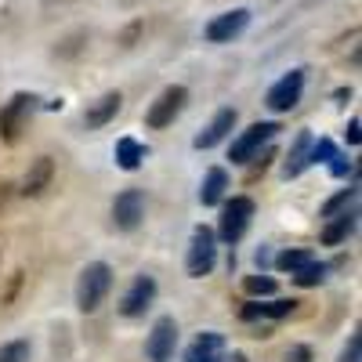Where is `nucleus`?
<instances>
[{
  "instance_id": "72a5a7b5",
  "label": "nucleus",
  "mask_w": 362,
  "mask_h": 362,
  "mask_svg": "<svg viewBox=\"0 0 362 362\" xmlns=\"http://www.w3.org/2000/svg\"><path fill=\"white\" fill-rule=\"evenodd\" d=\"M11 196H15V185H11V181H4V177H0V214H4V210H8Z\"/></svg>"
},
{
  "instance_id": "f704fd0d",
  "label": "nucleus",
  "mask_w": 362,
  "mask_h": 362,
  "mask_svg": "<svg viewBox=\"0 0 362 362\" xmlns=\"http://www.w3.org/2000/svg\"><path fill=\"white\" fill-rule=\"evenodd\" d=\"M254 261H257V268H261V272H264V268H268V264H272V254H268V247H261V250H257V254H254Z\"/></svg>"
},
{
  "instance_id": "a211bd4d",
  "label": "nucleus",
  "mask_w": 362,
  "mask_h": 362,
  "mask_svg": "<svg viewBox=\"0 0 362 362\" xmlns=\"http://www.w3.org/2000/svg\"><path fill=\"white\" fill-rule=\"evenodd\" d=\"M228 344L218 329H203V334L185 348V362H225Z\"/></svg>"
},
{
  "instance_id": "4468645a",
  "label": "nucleus",
  "mask_w": 362,
  "mask_h": 362,
  "mask_svg": "<svg viewBox=\"0 0 362 362\" xmlns=\"http://www.w3.org/2000/svg\"><path fill=\"white\" fill-rule=\"evenodd\" d=\"M119 109H124V95H119V90H105V95H98L95 102H87L80 124L87 131H102V127H109L112 119L119 116Z\"/></svg>"
},
{
  "instance_id": "2f4dec72",
  "label": "nucleus",
  "mask_w": 362,
  "mask_h": 362,
  "mask_svg": "<svg viewBox=\"0 0 362 362\" xmlns=\"http://www.w3.org/2000/svg\"><path fill=\"white\" fill-rule=\"evenodd\" d=\"M141 29H145V22H131V25L124 29V33L116 37V40H119V47H134V40L141 37Z\"/></svg>"
},
{
  "instance_id": "2eb2a0df",
  "label": "nucleus",
  "mask_w": 362,
  "mask_h": 362,
  "mask_svg": "<svg viewBox=\"0 0 362 362\" xmlns=\"http://www.w3.org/2000/svg\"><path fill=\"white\" fill-rule=\"evenodd\" d=\"M358 228V206H348L334 218H322V228H319V243L322 247H344L348 239L355 235Z\"/></svg>"
},
{
  "instance_id": "9b49d317",
  "label": "nucleus",
  "mask_w": 362,
  "mask_h": 362,
  "mask_svg": "<svg viewBox=\"0 0 362 362\" xmlns=\"http://www.w3.org/2000/svg\"><path fill=\"white\" fill-rule=\"evenodd\" d=\"M109 218L116 232H138L145 221V192L141 189H124L116 192L112 206H109Z\"/></svg>"
},
{
  "instance_id": "c9c22d12",
  "label": "nucleus",
  "mask_w": 362,
  "mask_h": 362,
  "mask_svg": "<svg viewBox=\"0 0 362 362\" xmlns=\"http://www.w3.org/2000/svg\"><path fill=\"white\" fill-rule=\"evenodd\" d=\"M225 362H250L243 351H232V355H225Z\"/></svg>"
},
{
  "instance_id": "20e7f679",
  "label": "nucleus",
  "mask_w": 362,
  "mask_h": 362,
  "mask_svg": "<svg viewBox=\"0 0 362 362\" xmlns=\"http://www.w3.org/2000/svg\"><path fill=\"white\" fill-rule=\"evenodd\" d=\"M189 87L185 83H167L160 95L148 102V109H145V127L148 131H167V127H174V119L185 112V105H189Z\"/></svg>"
},
{
  "instance_id": "cd10ccee",
  "label": "nucleus",
  "mask_w": 362,
  "mask_h": 362,
  "mask_svg": "<svg viewBox=\"0 0 362 362\" xmlns=\"http://www.w3.org/2000/svg\"><path fill=\"white\" fill-rule=\"evenodd\" d=\"M326 170L334 174V177H341V181L358 174V170H355V160H348L344 153H334V156H329V160H326Z\"/></svg>"
},
{
  "instance_id": "423d86ee",
  "label": "nucleus",
  "mask_w": 362,
  "mask_h": 362,
  "mask_svg": "<svg viewBox=\"0 0 362 362\" xmlns=\"http://www.w3.org/2000/svg\"><path fill=\"white\" fill-rule=\"evenodd\" d=\"M283 131V124L279 119H257V124H250L247 131H239V138H232V145H228V160L235 163V167H243L247 160H254L261 148L272 141Z\"/></svg>"
},
{
  "instance_id": "7c9ffc66",
  "label": "nucleus",
  "mask_w": 362,
  "mask_h": 362,
  "mask_svg": "<svg viewBox=\"0 0 362 362\" xmlns=\"http://www.w3.org/2000/svg\"><path fill=\"white\" fill-rule=\"evenodd\" d=\"M22 279H25V272L18 268L15 276L8 279V290H4V297H0V305H15V297H18V290H22Z\"/></svg>"
},
{
  "instance_id": "1a4fd4ad",
  "label": "nucleus",
  "mask_w": 362,
  "mask_h": 362,
  "mask_svg": "<svg viewBox=\"0 0 362 362\" xmlns=\"http://www.w3.org/2000/svg\"><path fill=\"white\" fill-rule=\"evenodd\" d=\"M177 351V319L160 315L145 334V362H174Z\"/></svg>"
},
{
  "instance_id": "473e14b6",
  "label": "nucleus",
  "mask_w": 362,
  "mask_h": 362,
  "mask_svg": "<svg viewBox=\"0 0 362 362\" xmlns=\"http://www.w3.org/2000/svg\"><path fill=\"white\" fill-rule=\"evenodd\" d=\"M358 127H362V124H358V116H351V119H348V131H344V141H348L351 148H358V145H362V134H358Z\"/></svg>"
},
{
  "instance_id": "5701e85b",
  "label": "nucleus",
  "mask_w": 362,
  "mask_h": 362,
  "mask_svg": "<svg viewBox=\"0 0 362 362\" xmlns=\"http://www.w3.org/2000/svg\"><path fill=\"white\" fill-rule=\"evenodd\" d=\"M315 257H319V254L308 250V247H286L283 254H276V261H272V264H276V272H290V276H293L297 268H305V264L315 261Z\"/></svg>"
},
{
  "instance_id": "393cba45",
  "label": "nucleus",
  "mask_w": 362,
  "mask_h": 362,
  "mask_svg": "<svg viewBox=\"0 0 362 362\" xmlns=\"http://www.w3.org/2000/svg\"><path fill=\"white\" fill-rule=\"evenodd\" d=\"M276 156H279V153H276V148H272V141H268L254 160H247V163H243V167H250V170H247V185H254L257 177H264V170L272 167V160H276Z\"/></svg>"
},
{
  "instance_id": "9d476101",
  "label": "nucleus",
  "mask_w": 362,
  "mask_h": 362,
  "mask_svg": "<svg viewBox=\"0 0 362 362\" xmlns=\"http://www.w3.org/2000/svg\"><path fill=\"white\" fill-rule=\"evenodd\" d=\"M300 308L297 297H250L243 300V308H239V319L243 322H276V319H286Z\"/></svg>"
},
{
  "instance_id": "ddd939ff",
  "label": "nucleus",
  "mask_w": 362,
  "mask_h": 362,
  "mask_svg": "<svg viewBox=\"0 0 362 362\" xmlns=\"http://www.w3.org/2000/svg\"><path fill=\"white\" fill-rule=\"evenodd\" d=\"M235 124H239V112L232 109V105H225V109H218L214 112V119L192 138V148L196 153H206V148H214V145H221L225 138H232V131H235Z\"/></svg>"
},
{
  "instance_id": "c85d7f7f",
  "label": "nucleus",
  "mask_w": 362,
  "mask_h": 362,
  "mask_svg": "<svg viewBox=\"0 0 362 362\" xmlns=\"http://www.w3.org/2000/svg\"><path fill=\"white\" fill-rule=\"evenodd\" d=\"M337 362H362V334H358V329H351V337H348V344L341 348Z\"/></svg>"
},
{
  "instance_id": "f03ea898",
  "label": "nucleus",
  "mask_w": 362,
  "mask_h": 362,
  "mask_svg": "<svg viewBox=\"0 0 362 362\" xmlns=\"http://www.w3.org/2000/svg\"><path fill=\"white\" fill-rule=\"evenodd\" d=\"M109 290H112V264H105V261L83 264L76 276V308L83 315H95L105 305Z\"/></svg>"
},
{
  "instance_id": "f257e3e1",
  "label": "nucleus",
  "mask_w": 362,
  "mask_h": 362,
  "mask_svg": "<svg viewBox=\"0 0 362 362\" xmlns=\"http://www.w3.org/2000/svg\"><path fill=\"white\" fill-rule=\"evenodd\" d=\"M37 109H40V95H33V90H15V95L0 105V141L8 148H15L25 138L29 119L37 116Z\"/></svg>"
},
{
  "instance_id": "bb28decb",
  "label": "nucleus",
  "mask_w": 362,
  "mask_h": 362,
  "mask_svg": "<svg viewBox=\"0 0 362 362\" xmlns=\"http://www.w3.org/2000/svg\"><path fill=\"white\" fill-rule=\"evenodd\" d=\"M83 51H87V33L80 29V33H69L62 44L54 47V58H66V62H69V58H80Z\"/></svg>"
},
{
  "instance_id": "b1692460",
  "label": "nucleus",
  "mask_w": 362,
  "mask_h": 362,
  "mask_svg": "<svg viewBox=\"0 0 362 362\" xmlns=\"http://www.w3.org/2000/svg\"><path fill=\"white\" fill-rule=\"evenodd\" d=\"M279 290L276 276H264V272H257V276H243V293L247 297H272Z\"/></svg>"
},
{
  "instance_id": "6e6552de",
  "label": "nucleus",
  "mask_w": 362,
  "mask_h": 362,
  "mask_svg": "<svg viewBox=\"0 0 362 362\" xmlns=\"http://www.w3.org/2000/svg\"><path fill=\"white\" fill-rule=\"evenodd\" d=\"M156 297H160V283L148 276V272H141V276H134L131 286L124 290L116 312L124 315V319H145V312L156 305Z\"/></svg>"
},
{
  "instance_id": "f8f14e48",
  "label": "nucleus",
  "mask_w": 362,
  "mask_h": 362,
  "mask_svg": "<svg viewBox=\"0 0 362 362\" xmlns=\"http://www.w3.org/2000/svg\"><path fill=\"white\" fill-rule=\"evenodd\" d=\"M247 25H250V8H232V11H221L210 18L203 25V37L206 44H232L247 33Z\"/></svg>"
},
{
  "instance_id": "412c9836",
  "label": "nucleus",
  "mask_w": 362,
  "mask_h": 362,
  "mask_svg": "<svg viewBox=\"0 0 362 362\" xmlns=\"http://www.w3.org/2000/svg\"><path fill=\"white\" fill-rule=\"evenodd\" d=\"M348 206H358V174L351 177L348 189H341L337 196H329V199L319 206V218H334V214H341V210H348Z\"/></svg>"
},
{
  "instance_id": "6ab92c4d",
  "label": "nucleus",
  "mask_w": 362,
  "mask_h": 362,
  "mask_svg": "<svg viewBox=\"0 0 362 362\" xmlns=\"http://www.w3.org/2000/svg\"><path fill=\"white\" fill-rule=\"evenodd\" d=\"M145 160H148V145H145V141H138L134 134L116 138V145H112V163H116L119 170L134 174V170L145 167Z\"/></svg>"
},
{
  "instance_id": "7ed1b4c3",
  "label": "nucleus",
  "mask_w": 362,
  "mask_h": 362,
  "mask_svg": "<svg viewBox=\"0 0 362 362\" xmlns=\"http://www.w3.org/2000/svg\"><path fill=\"white\" fill-rule=\"evenodd\" d=\"M257 214V203L250 196H225L221 199V218H218V239L225 247L243 243V235L250 232Z\"/></svg>"
},
{
  "instance_id": "dca6fc26",
  "label": "nucleus",
  "mask_w": 362,
  "mask_h": 362,
  "mask_svg": "<svg viewBox=\"0 0 362 362\" xmlns=\"http://www.w3.org/2000/svg\"><path fill=\"white\" fill-rule=\"evenodd\" d=\"M312 145H315V134L312 131H297V138L290 141V153L283 156V177H300L308 167H312Z\"/></svg>"
},
{
  "instance_id": "39448f33",
  "label": "nucleus",
  "mask_w": 362,
  "mask_h": 362,
  "mask_svg": "<svg viewBox=\"0 0 362 362\" xmlns=\"http://www.w3.org/2000/svg\"><path fill=\"white\" fill-rule=\"evenodd\" d=\"M218 264V232L210 225H196L189 235V250H185V276L189 279H206Z\"/></svg>"
},
{
  "instance_id": "4be33fe9",
  "label": "nucleus",
  "mask_w": 362,
  "mask_h": 362,
  "mask_svg": "<svg viewBox=\"0 0 362 362\" xmlns=\"http://www.w3.org/2000/svg\"><path fill=\"white\" fill-rule=\"evenodd\" d=\"M290 279H293V286H300V290H312V286H322V283L329 279V264L315 257V261H308L305 268H297V272H293Z\"/></svg>"
},
{
  "instance_id": "a878e982",
  "label": "nucleus",
  "mask_w": 362,
  "mask_h": 362,
  "mask_svg": "<svg viewBox=\"0 0 362 362\" xmlns=\"http://www.w3.org/2000/svg\"><path fill=\"white\" fill-rule=\"evenodd\" d=\"M33 358V344L25 337H15V341H4L0 344V362H29Z\"/></svg>"
},
{
  "instance_id": "0eeeda50",
  "label": "nucleus",
  "mask_w": 362,
  "mask_h": 362,
  "mask_svg": "<svg viewBox=\"0 0 362 362\" xmlns=\"http://www.w3.org/2000/svg\"><path fill=\"white\" fill-rule=\"evenodd\" d=\"M305 80H308V69L305 66H293L290 73H283L276 83H272L264 90V105L272 112H290L300 105V98H305Z\"/></svg>"
},
{
  "instance_id": "c756f323",
  "label": "nucleus",
  "mask_w": 362,
  "mask_h": 362,
  "mask_svg": "<svg viewBox=\"0 0 362 362\" xmlns=\"http://www.w3.org/2000/svg\"><path fill=\"white\" fill-rule=\"evenodd\" d=\"M279 362H315V351H312L308 344H290V348L279 355Z\"/></svg>"
},
{
  "instance_id": "aec40b11",
  "label": "nucleus",
  "mask_w": 362,
  "mask_h": 362,
  "mask_svg": "<svg viewBox=\"0 0 362 362\" xmlns=\"http://www.w3.org/2000/svg\"><path fill=\"white\" fill-rule=\"evenodd\" d=\"M228 189H232V181H228V170L225 167H210L206 174H203V181H199V206H221V199L228 196Z\"/></svg>"
},
{
  "instance_id": "f3484780",
  "label": "nucleus",
  "mask_w": 362,
  "mask_h": 362,
  "mask_svg": "<svg viewBox=\"0 0 362 362\" xmlns=\"http://www.w3.org/2000/svg\"><path fill=\"white\" fill-rule=\"evenodd\" d=\"M51 181H54V160H51V156H37L33 163H29L18 192H22L25 199H40V196L51 189Z\"/></svg>"
}]
</instances>
